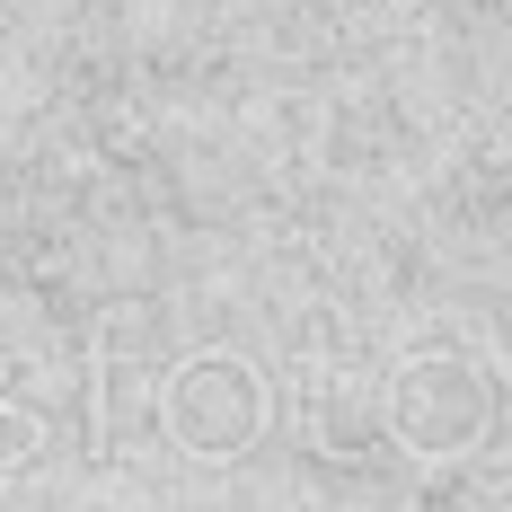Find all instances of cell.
Instances as JSON below:
<instances>
[{
    "label": "cell",
    "mask_w": 512,
    "mask_h": 512,
    "mask_svg": "<svg viewBox=\"0 0 512 512\" xmlns=\"http://www.w3.org/2000/svg\"><path fill=\"white\" fill-rule=\"evenodd\" d=\"M36 460H45V398L9 389V371H0V477H18Z\"/></svg>",
    "instance_id": "3957f363"
},
{
    "label": "cell",
    "mask_w": 512,
    "mask_h": 512,
    "mask_svg": "<svg viewBox=\"0 0 512 512\" xmlns=\"http://www.w3.org/2000/svg\"><path fill=\"white\" fill-rule=\"evenodd\" d=\"M495 424V389L486 371L460 354H407L398 380H389V433L407 442L415 460H460L486 442Z\"/></svg>",
    "instance_id": "7a4b0ae2"
},
{
    "label": "cell",
    "mask_w": 512,
    "mask_h": 512,
    "mask_svg": "<svg viewBox=\"0 0 512 512\" xmlns=\"http://www.w3.org/2000/svg\"><path fill=\"white\" fill-rule=\"evenodd\" d=\"M274 415V389L248 354H186L159 380V433L186 460H239Z\"/></svg>",
    "instance_id": "6da1fadb"
}]
</instances>
